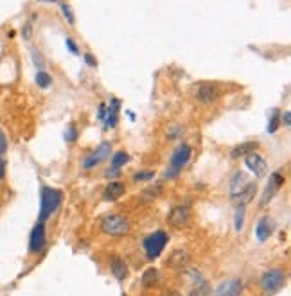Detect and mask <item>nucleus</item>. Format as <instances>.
I'll return each mask as SVG.
<instances>
[{
	"label": "nucleus",
	"mask_w": 291,
	"mask_h": 296,
	"mask_svg": "<svg viewBox=\"0 0 291 296\" xmlns=\"http://www.w3.org/2000/svg\"><path fill=\"white\" fill-rule=\"evenodd\" d=\"M61 190L52 187H43L40 192V223H45L61 205Z\"/></svg>",
	"instance_id": "nucleus-1"
},
{
	"label": "nucleus",
	"mask_w": 291,
	"mask_h": 296,
	"mask_svg": "<svg viewBox=\"0 0 291 296\" xmlns=\"http://www.w3.org/2000/svg\"><path fill=\"white\" fill-rule=\"evenodd\" d=\"M193 155V147L189 146V144H182L174 149L173 156H171L169 165H167V169L164 173V179H176L182 173V169L185 167V164L189 162Z\"/></svg>",
	"instance_id": "nucleus-2"
},
{
	"label": "nucleus",
	"mask_w": 291,
	"mask_h": 296,
	"mask_svg": "<svg viewBox=\"0 0 291 296\" xmlns=\"http://www.w3.org/2000/svg\"><path fill=\"white\" fill-rule=\"evenodd\" d=\"M169 240V235L165 234L164 230L153 232L142 240V248H144V253L147 257V260H155L160 257V253L164 251L165 244Z\"/></svg>",
	"instance_id": "nucleus-3"
},
{
	"label": "nucleus",
	"mask_w": 291,
	"mask_h": 296,
	"mask_svg": "<svg viewBox=\"0 0 291 296\" xmlns=\"http://www.w3.org/2000/svg\"><path fill=\"white\" fill-rule=\"evenodd\" d=\"M101 232L110 237H124L130 234V221L124 216L112 214L101 221Z\"/></svg>",
	"instance_id": "nucleus-4"
},
{
	"label": "nucleus",
	"mask_w": 291,
	"mask_h": 296,
	"mask_svg": "<svg viewBox=\"0 0 291 296\" xmlns=\"http://www.w3.org/2000/svg\"><path fill=\"white\" fill-rule=\"evenodd\" d=\"M261 289H263L264 295H275L286 286V273L281 271V269H270L261 277Z\"/></svg>",
	"instance_id": "nucleus-5"
},
{
	"label": "nucleus",
	"mask_w": 291,
	"mask_h": 296,
	"mask_svg": "<svg viewBox=\"0 0 291 296\" xmlns=\"http://www.w3.org/2000/svg\"><path fill=\"white\" fill-rule=\"evenodd\" d=\"M119 112H121V101L119 99H112L110 104H101L97 112L99 120H103V126L106 129H113L119 122Z\"/></svg>",
	"instance_id": "nucleus-6"
},
{
	"label": "nucleus",
	"mask_w": 291,
	"mask_h": 296,
	"mask_svg": "<svg viewBox=\"0 0 291 296\" xmlns=\"http://www.w3.org/2000/svg\"><path fill=\"white\" fill-rule=\"evenodd\" d=\"M110 153H112V144H110V142H103L97 149L92 151V153H88V155L85 156V160H83V169L90 171V169H94V167H97L101 162H104L106 158H108Z\"/></svg>",
	"instance_id": "nucleus-7"
},
{
	"label": "nucleus",
	"mask_w": 291,
	"mask_h": 296,
	"mask_svg": "<svg viewBox=\"0 0 291 296\" xmlns=\"http://www.w3.org/2000/svg\"><path fill=\"white\" fill-rule=\"evenodd\" d=\"M221 94H223L221 86L216 85V83H198L194 86V95L202 103H214Z\"/></svg>",
	"instance_id": "nucleus-8"
},
{
	"label": "nucleus",
	"mask_w": 291,
	"mask_h": 296,
	"mask_svg": "<svg viewBox=\"0 0 291 296\" xmlns=\"http://www.w3.org/2000/svg\"><path fill=\"white\" fill-rule=\"evenodd\" d=\"M244 164H246V167H248L257 178H264L268 174V164L266 160H264V156H261L259 153H255V151L250 153V155H246Z\"/></svg>",
	"instance_id": "nucleus-9"
},
{
	"label": "nucleus",
	"mask_w": 291,
	"mask_h": 296,
	"mask_svg": "<svg viewBox=\"0 0 291 296\" xmlns=\"http://www.w3.org/2000/svg\"><path fill=\"white\" fill-rule=\"evenodd\" d=\"M169 223L174 228H182V226H187L191 221V208L187 205H176L173 210L169 212Z\"/></svg>",
	"instance_id": "nucleus-10"
},
{
	"label": "nucleus",
	"mask_w": 291,
	"mask_h": 296,
	"mask_svg": "<svg viewBox=\"0 0 291 296\" xmlns=\"http://www.w3.org/2000/svg\"><path fill=\"white\" fill-rule=\"evenodd\" d=\"M284 185V174L282 173H272L270 174V178H268V185H266V190H264V196H263V199H261V205H266L270 199H272L275 194H277V190L279 188Z\"/></svg>",
	"instance_id": "nucleus-11"
},
{
	"label": "nucleus",
	"mask_w": 291,
	"mask_h": 296,
	"mask_svg": "<svg viewBox=\"0 0 291 296\" xmlns=\"http://www.w3.org/2000/svg\"><path fill=\"white\" fill-rule=\"evenodd\" d=\"M191 262V255H189L187 249L176 248L171 251V255L165 260V266L171 269H183L187 268V264Z\"/></svg>",
	"instance_id": "nucleus-12"
},
{
	"label": "nucleus",
	"mask_w": 291,
	"mask_h": 296,
	"mask_svg": "<svg viewBox=\"0 0 291 296\" xmlns=\"http://www.w3.org/2000/svg\"><path fill=\"white\" fill-rule=\"evenodd\" d=\"M43 246H45V225L38 223L31 232V237H29V251L38 253L43 249Z\"/></svg>",
	"instance_id": "nucleus-13"
},
{
	"label": "nucleus",
	"mask_w": 291,
	"mask_h": 296,
	"mask_svg": "<svg viewBox=\"0 0 291 296\" xmlns=\"http://www.w3.org/2000/svg\"><path fill=\"white\" fill-rule=\"evenodd\" d=\"M243 291V284L237 278H232V280H226V282L219 284V287L216 289L214 296H241Z\"/></svg>",
	"instance_id": "nucleus-14"
},
{
	"label": "nucleus",
	"mask_w": 291,
	"mask_h": 296,
	"mask_svg": "<svg viewBox=\"0 0 291 296\" xmlns=\"http://www.w3.org/2000/svg\"><path fill=\"white\" fill-rule=\"evenodd\" d=\"M255 194H257V185H255V183H246L239 194L232 196V201L235 203V207H244L246 203H250L252 199H254Z\"/></svg>",
	"instance_id": "nucleus-15"
},
{
	"label": "nucleus",
	"mask_w": 291,
	"mask_h": 296,
	"mask_svg": "<svg viewBox=\"0 0 291 296\" xmlns=\"http://www.w3.org/2000/svg\"><path fill=\"white\" fill-rule=\"evenodd\" d=\"M126 192V185L122 183V181H110L103 190V197L106 201H117L119 197L124 196Z\"/></svg>",
	"instance_id": "nucleus-16"
},
{
	"label": "nucleus",
	"mask_w": 291,
	"mask_h": 296,
	"mask_svg": "<svg viewBox=\"0 0 291 296\" xmlns=\"http://www.w3.org/2000/svg\"><path fill=\"white\" fill-rule=\"evenodd\" d=\"M110 269H112L113 277L117 278V280H121V282L128 278V266L126 260L122 259V257H117V255L110 257Z\"/></svg>",
	"instance_id": "nucleus-17"
},
{
	"label": "nucleus",
	"mask_w": 291,
	"mask_h": 296,
	"mask_svg": "<svg viewBox=\"0 0 291 296\" xmlns=\"http://www.w3.org/2000/svg\"><path fill=\"white\" fill-rule=\"evenodd\" d=\"M273 234V221L270 217H263V219H259L257 226H255V235H257V239L261 242L268 240V237Z\"/></svg>",
	"instance_id": "nucleus-18"
},
{
	"label": "nucleus",
	"mask_w": 291,
	"mask_h": 296,
	"mask_svg": "<svg viewBox=\"0 0 291 296\" xmlns=\"http://www.w3.org/2000/svg\"><path fill=\"white\" fill-rule=\"evenodd\" d=\"M246 183H248V181H246V174L241 173V171H237L230 179V197L235 196V194H239Z\"/></svg>",
	"instance_id": "nucleus-19"
},
{
	"label": "nucleus",
	"mask_w": 291,
	"mask_h": 296,
	"mask_svg": "<svg viewBox=\"0 0 291 296\" xmlns=\"http://www.w3.org/2000/svg\"><path fill=\"white\" fill-rule=\"evenodd\" d=\"M259 147L257 142H244V144H239V146H235L234 149H232L230 156L232 158H239V156H246L250 155V153H254L255 149Z\"/></svg>",
	"instance_id": "nucleus-20"
},
{
	"label": "nucleus",
	"mask_w": 291,
	"mask_h": 296,
	"mask_svg": "<svg viewBox=\"0 0 291 296\" xmlns=\"http://www.w3.org/2000/svg\"><path fill=\"white\" fill-rule=\"evenodd\" d=\"M193 280H194V284H193V287H191L189 296H207L209 293H211V287H209V284H207L202 277L193 278Z\"/></svg>",
	"instance_id": "nucleus-21"
},
{
	"label": "nucleus",
	"mask_w": 291,
	"mask_h": 296,
	"mask_svg": "<svg viewBox=\"0 0 291 296\" xmlns=\"http://www.w3.org/2000/svg\"><path fill=\"white\" fill-rule=\"evenodd\" d=\"M158 269H155V268H149V269H146L144 271V275H142V286L144 287H153V286H156L158 284Z\"/></svg>",
	"instance_id": "nucleus-22"
},
{
	"label": "nucleus",
	"mask_w": 291,
	"mask_h": 296,
	"mask_svg": "<svg viewBox=\"0 0 291 296\" xmlns=\"http://www.w3.org/2000/svg\"><path fill=\"white\" fill-rule=\"evenodd\" d=\"M128 162H130V156H128V153H124V151H119V153H115V155L112 156V169L119 171L121 167H124Z\"/></svg>",
	"instance_id": "nucleus-23"
},
{
	"label": "nucleus",
	"mask_w": 291,
	"mask_h": 296,
	"mask_svg": "<svg viewBox=\"0 0 291 296\" xmlns=\"http://www.w3.org/2000/svg\"><path fill=\"white\" fill-rule=\"evenodd\" d=\"M162 192H164V185H162V183H156V185H153V187L146 188L144 192H142V197H144L146 201H151V199H155V197H158Z\"/></svg>",
	"instance_id": "nucleus-24"
},
{
	"label": "nucleus",
	"mask_w": 291,
	"mask_h": 296,
	"mask_svg": "<svg viewBox=\"0 0 291 296\" xmlns=\"http://www.w3.org/2000/svg\"><path fill=\"white\" fill-rule=\"evenodd\" d=\"M281 112L279 110H273L272 112V117H270V120H268V133H275L279 129V126H281Z\"/></svg>",
	"instance_id": "nucleus-25"
},
{
	"label": "nucleus",
	"mask_w": 291,
	"mask_h": 296,
	"mask_svg": "<svg viewBox=\"0 0 291 296\" xmlns=\"http://www.w3.org/2000/svg\"><path fill=\"white\" fill-rule=\"evenodd\" d=\"M36 85L40 86V88H49V86L52 85V77L47 74V72L40 70L36 74Z\"/></svg>",
	"instance_id": "nucleus-26"
},
{
	"label": "nucleus",
	"mask_w": 291,
	"mask_h": 296,
	"mask_svg": "<svg viewBox=\"0 0 291 296\" xmlns=\"http://www.w3.org/2000/svg\"><path fill=\"white\" fill-rule=\"evenodd\" d=\"M153 178H155V173H153V171H141V173L133 174V179H135V181H147V179H153Z\"/></svg>",
	"instance_id": "nucleus-27"
},
{
	"label": "nucleus",
	"mask_w": 291,
	"mask_h": 296,
	"mask_svg": "<svg viewBox=\"0 0 291 296\" xmlns=\"http://www.w3.org/2000/svg\"><path fill=\"white\" fill-rule=\"evenodd\" d=\"M61 13H63V16L67 18V22L71 25H74V13H72V9H71V5L69 4H61Z\"/></svg>",
	"instance_id": "nucleus-28"
},
{
	"label": "nucleus",
	"mask_w": 291,
	"mask_h": 296,
	"mask_svg": "<svg viewBox=\"0 0 291 296\" xmlns=\"http://www.w3.org/2000/svg\"><path fill=\"white\" fill-rule=\"evenodd\" d=\"M243 219H244V208L237 207V212H235V230L237 232L243 230Z\"/></svg>",
	"instance_id": "nucleus-29"
},
{
	"label": "nucleus",
	"mask_w": 291,
	"mask_h": 296,
	"mask_svg": "<svg viewBox=\"0 0 291 296\" xmlns=\"http://www.w3.org/2000/svg\"><path fill=\"white\" fill-rule=\"evenodd\" d=\"M75 138H77V127H75V124H71V126L67 127V131H65V140L67 142H74Z\"/></svg>",
	"instance_id": "nucleus-30"
},
{
	"label": "nucleus",
	"mask_w": 291,
	"mask_h": 296,
	"mask_svg": "<svg viewBox=\"0 0 291 296\" xmlns=\"http://www.w3.org/2000/svg\"><path fill=\"white\" fill-rule=\"evenodd\" d=\"M5 151H7V136H5V133L0 129V156L4 155Z\"/></svg>",
	"instance_id": "nucleus-31"
},
{
	"label": "nucleus",
	"mask_w": 291,
	"mask_h": 296,
	"mask_svg": "<svg viewBox=\"0 0 291 296\" xmlns=\"http://www.w3.org/2000/svg\"><path fill=\"white\" fill-rule=\"evenodd\" d=\"M65 43H67V47H69V51H71L72 54H79V49H77V45H75V42L72 40V38H67Z\"/></svg>",
	"instance_id": "nucleus-32"
},
{
	"label": "nucleus",
	"mask_w": 291,
	"mask_h": 296,
	"mask_svg": "<svg viewBox=\"0 0 291 296\" xmlns=\"http://www.w3.org/2000/svg\"><path fill=\"white\" fill-rule=\"evenodd\" d=\"M31 56H33V61H34V65H36V66H40V68H42V66H43V58L40 56V54H38V52L34 51V49H31Z\"/></svg>",
	"instance_id": "nucleus-33"
},
{
	"label": "nucleus",
	"mask_w": 291,
	"mask_h": 296,
	"mask_svg": "<svg viewBox=\"0 0 291 296\" xmlns=\"http://www.w3.org/2000/svg\"><path fill=\"white\" fill-rule=\"evenodd\" d=\"M31 33H33V27H31V24H25V27L22 29V36L27 40V38H31Z\"/></svg>",
	"instance_id": "nucleus-34"
},
{
	"label": "nucleus",
	"mask_w": 291,
	"mask_h": 296,
	"mask_svg": "<svg viewBox=\"0 0 291 296\" xmlns=\"http://www.w3.org/2000/svg\"><path fill=\"white\" fill-rule=\"evenodd\" d=\"M85 61H86V65H88V66H95V65H97V59H95L92 54H85Z\"/></svg>",
	"instance_id": "nucleus-35"
},
{
	"label": "nucleus",
	"mask_w": 291,
	"mask_h": 296,
	"mask_svg": "<svg viewBox=\"0 0 291 296\" xmlns=\"http://www.w3.org/2000/svg\"><path fill=\"white\" fill-rule=\"evenodd\" d=\"M4 176H5V160L0 156V181L4 179Z\"/></svg>",
	"instance_id": "nucleus-36"
},
{
	"label": "nucleus",
	"mask_w": 291,
	"mask_h": 296,
	"mask_svg": "<svg viewBox=\"0 0 291 296\" xmlns=\"http://www.w3.org/2000/svg\"><path fill=\"white\" fill-rule=\"evenodd\" d=\"M290 118H291L290 112H286V113H284V124H286V126H290V124H291V120H290Z\"/></svg>",
	"instance_id": "nucleus-37"
},
{
	"label": "nucleus",
	"mask_w": 291,
	"mask_h": 296,
	"mask_svg": "<svg viewBox=\"0 0 291 296\" xmlns=\"http://www.w3.org/2000/svg\"><path fill=\"white\" fill-rule=\"evenodd\" d=\"M164 296H182V295H180L178 291H167V293H165Z\"/></svg>",
	"instance_id": "nucleus-38"
},
{
	"label": "nucleus",
	"mask_w": 291,
	"mask_h": 296,
	"mask_svg": "<svg viewBox=\"0 0 291 296\" xmlns=\"http://www.w3.org/2000/svg\"><path fill=\"white\" fill-rule=\"evenodd\" d=\"M42 2H51L52 4V2H58V0H42Z\"/></svg>",
	"instance_id": "nucleus-39"
}]
</instances>
